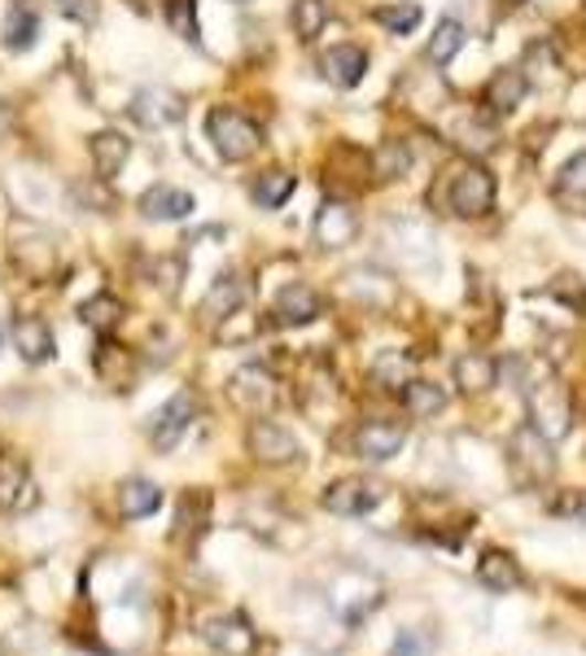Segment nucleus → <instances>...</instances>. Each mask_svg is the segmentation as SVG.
Segmentation results:
<instances>
[{
  "instance_id": "nucleus-1",
  "label": "nucleus",
  "mask_w": 586,
  "mask_h": 656,
  "mask_svg": "<svg viewBox=\"0 0 586 656\" xmlns=\"http://www.w3.org/2000/svg\"><path fill=\"white\" fill-rule=\"evenodd\" d=\"M206 131H211L215 149H220L228 162H245V158L258 149V140H263L258 123H254V118H245L241 109H211Z\"/></svg>"
},
{
  "instance_id": "nucleus-2",
  "label": "nucleus",
  "mask_w": 586,
  "mask_h": 656,
  "mask_svg": "<svg viewBox=\"0 0 586 656\" xmlns=\"http://www.w3.org/2000/svg\"><path fill=\"white\" fill-rule=\"evenodd\" d=\"M494 207V180L481 167H460L447 184V211L460 219H477Z\"/></svg>"
},
{
  "instance_id": "nucleus-3",
  "label": "nucleus",
  "mask_w": 586,
  "mask_h": 656,
  "mask_svg": "<svg viewBox=\"0 0 586 656\" xmlns=\"http://www.w3.org/2000/svg\"><path fill=\"white\" fill-rule=\"evenodd\" d=\"M569 421H574V408H569L565 385L543 381V385L530 390V425L547 437V442H556V437L569 434Z\"/></svg>"
},
{
  "instance_id": "nucleus-4",
  "label": "nucleus",
  "mask_w": 586,
  "mask_h": 656,
  "mask_svg": "<svg viewBox=\"0 0 586 656\" xmlns=\"http://www.w3.org/2000/svg\"><path fill=\"white\" fill-rule=\"evenodd\" d=\"M512 468L521 482H547L556 459H552V442L539 434L534 425H521L512 434Z\"/></svg>"
},
{
  "instance_id": "nucleus-5",
  "label": "nucleus",
  "mask_w": 586,
  "mask_h": 656,
  "mask_svg": "<svg viewBox=\"0 0 586 656\" xmlns=\"http://www.w3.org/2000/svg\"><path fill=\"white\" fill-rule=\"evenodd\" d=\"M233 403L236 408H245L249 416L271 412V403H276V377H271L267 368H258V363L241 368V372L233 377Z\"/></svg>"
},
{
  "instance_id": "nucleus-6",
  "label": "nucleus",
  "mask_w": 586,
  "mask_h": 656,
  "mask_svg": "<svg viewBox=\"0 0 586 656\" xmlns=\"http://www.w3.org/2000/svg\"><path fill=\"white\" fill-rule=\"evenodd\" d=\"M381 504V486L376 482H363V477H347L338 486L324 490V508L338 512V517H363Z\"/></svg>"
},
{
  "instance_id": "nucleus-7",
  "label": "nucleus",
  "mask_w": 586,
  "mask_h": 656,
  "mask_svg": "<svg viewBox=\"0 0 586 656\" xmlns=\"http://www.w3.org/2000/svg\"><path fill=\"white\" fill-rule=\"evenodd\" d=\"M249 451L263 459V464H294L298 459V437L289 430H280L276 421H254L249 430Z\"/></svg>"
},
{
  "instance_id": "nucleus-8",
  "label": "nucleus",
  "mask_w": 586,
  "mask_h": 656,
  "mask_svg": "<svg viewBox=\"0 0 586 656\" xmlns=\"http://www.w3.org/2000/svg\"><path fill=\"white\" fill-rule=\"evenodd\" d=\"M403 425H394V421H367L359 434H354V451L363 455V459H372V464H381V459H390V455H398L403 451Z\"/></svg>"
},
{
  "instance_id": "nucleus-9",
  "label": "nucleus",
  "mask_w": 586,
  "mask_h": 656,
  "mask_svg": "<svg viewBox=\"0 0 586 656\" xmlns=\"http://www.w3.org/2000/svg\"><path fill=\"white\" fill-rule=\"evenodd\" d=\"M189 421H193V394H175L158 416H153V425H149V437H153V446L158 451H171L180 434L189 430Z\"/></svg>"
},
{
  "instance_id": "nucleus-10",
  "label": "nucleus",
  "mask_w": 586,
  "mask_h": 656,
  "mask_svg": "<svg viewBox=\"0 0 586 656\" xmlns=\"http://www.w3.org/2000/svg\"><path fill=\"white\" fill-rule=\"evenodd\" d=\"M184 114V102L171 93V88H145L136 102H131V118L140 127H167Z\"/></svg>"
},
{
  "instance_id": "nucleus-11",
  "label": "nucleus",
  "mask_w": 586,
  "mask_h": 656,
  "mask_svg": "<svg viewBox=\"0 0 586 656\" xmlns=\"http://www.w3.org/2000/svg\"><path fill=\"white\" fill-rule=\"evenodd\" d=\"M320 71H324L329 84L354 88V84L363 80V71H367V53L354 49V44H338V49H329V53L320 57Z\"/></svg>"
},
{
  "instance_id": "nucleus-12",
  "label": "nucleus",
  "mask_w": 586,
  "mask_h": 656,
  "mask_svg": "<svg viewBox=\"0 0 586 656\" xmlns=\"http://www.w3.org/2000/svg\"><path fill=\"white\" fill-rule=\"evenodd\" d=\"M140 215L153 219V223H171V219L193 215V198L184 189H171V184H158L140 198Z\"/></svg>"
},
{
  "instance_id": "nucleus-13",
  "label": "nucleus",
  "mask_w": 586,
  "mask_h": 656,
  "mask_svg": "<svg viewBox=\"0 0 586 656\" xmlns=\"http://www.w3.org/2000/svg\"><path fill=\"white\" fill-rule=\"evenodd\" d=\"M206 644L220 648L224 656H249L254 631H249V622H245L241 613H233V617H220V622L206 626Z\"/></svg>"
},
{
  "instance_id": "nucleus-14",
  "label": "nucleus",
  "mask_w": 586,
  "mask_h": 656,
  "mask_svg": "<svg viewBox=\"0 0 586 656\" xmlns=\"http://www.w3.org/2000/svg\"><path fill=\"white\" fill-rule=\"evenodd\" d=\"M9 337H13V350H18L22 359H31V363H44V359L53 355V332H49L44 320H35V316L13 320Z\"/></svg>"
},
{
  "instance_id": "nucleus-15",
  "label": "nucleus",
  "mask_w": 586,
  "mask_h": 656,
  "mask_svg": "<svg viewBox=\"0 0 586 656\" xmlns=\"http://www.w3.org/2000/svg\"><path fill=\"white\" fill-rule=\"evenodd\" d=\"M320 316V294L307 285H289L276 298V325H311Z\"/></svg>"
},
{
  "instance_id": "nucleus-16",
  "label": "nucleus",
  "mask_w": 586,
  "mask_h": 656,
  "mask_svg": "<svg viewBox=\"0 0 586 656\" xmlns=\"http://www.w3.org/2000/svg\"><path fill=\"white\" fill-rule=\"evenodd\" d=\"M158 504H162V490H158L153 482H145V477H131V482H122V490H118V512H122L127 521H140V517L158 512Z\"/></svg>"
},
{
  "instance_id": "nucleus-17",
  "label": "nucleus",
  "mask_w": 586,
  "mask_h": 656,
  "mask_svg": "<svg viewBox=\"0 0 586 656\" xmlns=\"http://www.w3.org/2000/svg\"><path fill=\"white\" fill-rule=\"evenodd\" d=\"M477 578H481V586H490V591H516L521 586V564L508 556V551H486L481 556V564H477Z\"/></svg>"
},
{
  "instance_id": "nucleus-18",
  "label": "nucleus",
  "mask_w": 586,
  "mask_h": 656,
  "mask_svg": "<svg viewBox=\"0 0 586 656\" xmlns=\"http://www.w3.org/2000/svg\"><path fill=\"white\" fill-rule=\"evenodd\" d=\"M354 228H359V219H354L351 207H342V202H329L320 219H316V236H320V245H329V250H338V245H347L354 236Z\"/></svg>"
},
{
  "instance_id": "nucleus-19",
  "label": "nucleus",
  "mask_w": 586,
  "mask_h": 656,
  "mask_svg": "<svg viewBox=\"0 0 586 656\" xmlns=\"http://www.w3.org/2000/svg\"><path fill=\"white\" fill-rule=\"evenodd\" d=\"M35 35H40V13H35L26 0H13V4H9V18H4V44H9L13 53H22V49L35 44Z\"/></svg>"
},
{
  "instance_id": "nucleus-20",
  "label": "nucleus",
  "mask_w": 586,
  "mask_h": 656,
  "mask_svg": "<svg viewBox=\"0 0 586 656\" xmlns=\"http://www.w3.org/2000/svg\"><path fill=\"white\" fill-rule=\"evenodd\" d=\"M241 303H245V281H241V276H220L215 289H211L206 303H202V316H206V320H228V316L241 311Z\"/></svg>"
},
{
  "instance_id": "nucleus-21",
  "label": "nucleus",
  "mask_w": 586,
  "mask_h": 656,
  "mask_svg": "<svg viewBox=\"0 0 586 656\" xmlns=\"http://www.w3.org/2000/svg\"><path fill=\"white\" fill-rule=\"evenodd\" d=\"M525 88H530V80H525L521 71H499V75L490 80V88H486V106H490V114H512V109L521 106Z\"/></svg>"
},
{
  "instance_id": "nucleus-22",
  "label": "nucleus",
  "mask_w": 586,
  "mask_h": 656,
  "mask_svg": "<svg viewBox=\"0 0 586 656\" xmlns=\"http://www.w3.org/2000/svg\"><path fill=\"white\" fill-rule=\"evenodd\" d=\"M494 377H499V363L494 359H486V355H460L456 359V385L465 390V394H486L490 385H494Z\"/></svg>"
},
{
  "instance_id": "nucleus-23",
  "label": "nucleus",
  "mask_w": 586,
  "mask_h": 656,
  "mask_svg": "<svg viewBox=\"0 0 586 656\" xmlns=\"http://www.w3.org/2000/svg\"><path fill=\"white\" fill-rule=\"evenodd\" d=\"M31 482H26V468H22V459H0V512H13V508H22V504H31Z\"/></svg>"
},
{
  "instance_id": "nucleus-24",
  "label": "nucleus",
  "mask_w": 586,
  "mask_h": 656,
  "mask_svg": "<svg viewBox=\"0 0 586 656\" xmlns=\"http://www.w3.org/2000/svg\"><path fill=\"white\" fill-rule=\"evenodd\" d=\"M97 372H102L115 390H127V385H131V372H136V359H131V350H122L115 341H102V350H97Z\"/></svg>"
},
{
  "instance_id": "nucleus-25",
  "label": "nucleus",
  "mask_w": 586,
  "mask_h": 656,
  "mask_svg": "<svg viewBox=\"0 0 586 656\" xmlns=\"http://www.w3.org/2000/svg\"><path fill=\"white\" fill-rule=\"evenodd\" d=\"M372 381L381 385V390H407V381H412V359L407 355H398V350H385L376 363H372Z\"/></svg>"
},
{
  "instance_id": "nucleus-26",
  "label": "nucleus",
  "mask_w": 586,
  "mask_h": 656,
  "mask_svg": "<svg viewBox=\"0 0 586 656\" xmlns=\"http://www.w3.org/2000/svg\"><path fill=\"white\" fill-rule=\"evenodd\" d=\"M403 403H407V412L412 416H434V412H443L447 408V390L443 385H434V381H407V390H403Z\"/></svg>"
},
{
  "instance_id": "nucleus-27",
  "label": "nucleus",
  "mask_w": 586,
  "mask_h": 656,
  "mask_svg": "<svg viewBox=\"0 0 586 656\" xmlns=\"http://www.w3.org/2000/svg\"><path fill=\"white\" fill-rule=\"evenodd\" d=\"M460 49H465V27H460L456 18H443V22L434 27V40H429V62H434V66H447Z\"/></svg>"
},
{
  "instance_id": "nucleus-28",
  "label": "nucleus",
  "mask_w": 586,
  "mask_h": 656,
  "mask_svg": "<svg viewBox=\"0 0 586 656\" xmlns=\"http://www.w3.org/2000/svg\"><path fill=\"white\" fill-rule=\"evenodd\" d=\"M254 202L258 207H267V211H276V207H285V198L294 193V176L289 171H263L258 180H254Z\"/></svg>"
},
{
  "instance_id": "nucleus-29",
  "label": "nucleus",
  "mask_w": 586,
  "mask_h": 656,
  "mask_svg": "<svg viewBox=\"0 0 586 656\" xmlns=\"http://www.w3.org/2000/svg\"><path fill=\"white\" fill-rule=\"evenodd\" d=\"M127 149H131V145H127L118 131H102V136H93V162H97V171H102L106 180H110L118 167L127 162Z\"/></svg>"
},
{
  "instance_id": "nucleus-30",
  "label": "nucleus",
  "mask_w": 586,
  "mask_h": 656,
  "mask_svg": "<svg viewBox=\"0 0 586 656\" xmlns=\"http://www.w3.org/2000/svg\"><path fill=\"white\" fill-rule=\"evenodd\" d=\"M329 22V4L324 0H294V31L302 40H316Z\"/></svg>"
},
{
  "instance_id": "nucleus-31",
  "label": "nucleus",
  "mask_w": 586,
  "mask_h": 656,
  "mask_svg": "<svg viewBox=\"0 0 586 656\" xmlns=\"http://www.w3.org/2000/svg\"><path fill=\"white\" fill-rule=\"evenodd\" d=\"M556 198H561V202H586V154H578V158L561 171Z\"/></svg>"
},
{
  "instance_id": "nucleus-32",
  "label": "nucleus",
  "mask_w": 586,
  "mask_h": 656,
  "mask_svg": "<svg viewBox=\"0 0 586 656\" xmlns=\"http://www.w3.org/2000/svg\"><path fill=\"white\" fill-rule=\"evenodd\" d=\"M84 325L102 328V332H110V328L118 325V316H122V307H118V298H110V294H102V298H93V303H84Z\"/></svg>"
},
{
  "instance_id": "nucleus-33",
  "label": "nucleus",
  "mask_w": 586,
  "mask_h": 656,
  "mask_svg": "<svg viewBox=\"0 0 586 656\" xmlns=\"http://www.w3.org/2000/svg\"><path fill=\"white\" fill-rule=\"evenodd\" d=\"M403 171H407V149H403L398 140H385L381 154H376V176H381V180H394V176H403Z\"/></svg>"
},
{
  "instance_id": "nucleus-34",
  "label": "nucleus",
  "mask_w": 586,
  "mask_h": 656,
  "mask_svg": "<svg viewBox=\"0 0 586 656\" xmlns=\"http://www.w3.org/2000/svg\"><path fill=\"white\" fill-rule=\"evenodd\" d=\"M376 18H381V27H390L398 35V31H412L420 22V9L416 4H385V9H376Z\"/></svg>"
},
{
  "instance_id": "nucleus-35",
  "label": "nucleus",
  "mask_w": 586,
  "mask_h": 656,
  "mask_svg": "<svg viewBox=\"0 0 586 656\" xmlns=\"http://www.w3.org/2000/svg\"><path fill=\"white\" fill-rule=\"evenodd\" d=\"M167 22H171L184 40H198V13H193V0H167Z\"/></svg>"
},
{
  "instance_id": "nucleus-36",
  "label": "nucleus",
  "mask_w": 586,
  "mask_h": 656,
  "mask_svg": "<svg viewBox=\"0 0 586 656\" xmlns=\"http://www.w3.org/2000/svg\"><path fill=\"white\" fill-rule=\"evenodd\" d=\"M390 656H429V644H425V635H416V631H403L398 639H394V653Z\"/></svg>"
},
{
  "instance_id": "nucleus-37",
  "label": "nucleus",
  "mask_w": 586,
  "mask_h": 656,
  "mask_svg": "<svg viewBox=\"0 0 586 656\" xmlns=\"http://www.w3.org/2000/svg\"><path fill=\"white\" fill-rule=\"evenodd\" d=\"M62 9H66V13H75V18H84V22L97 13V4H93V0H62Z\"/></svg>"
},
{
  "instance_id": "nucleus-38",
  "label": "nucleus",
  "mask_w": 586,
  "mask_h": 656,
  "mask_svg": "<svg viewBox=\"0 0 586 656\" xmlns=\"http://www.w3.org/2000/svg\"><path fill=\"white\" fill-rule=\"evenodd\" d=\"M236 4H241V0H236Z\"/></svg>"
},
{
  "instance_id": "nucleus-39",
  "label": "nucleus",
  "mask_w": 586,
  "mask_h": 656,
  "mask_svg": "<svg viewBox=\"0 0 586 656\" xmlns=\"http://www.w3.org/2000/svg\"><path fill=\"white\" fill-rule=\"evenodd\" d=\"M0 341H4V337H0Z\"/></svg>"
}]
</instances>
